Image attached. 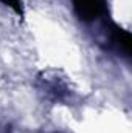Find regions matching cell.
<instances>
[{
    "instance_id": "obj_1",
    "label": "cell",
    "mask_w": 132,
    "mask_h": 133,
    "mask_svg": "<svg viewBox=\"0 0 132 133\" xmlns=\"http://www.w3.org/2000/svg\"><path fill=\"white\" fill-rule=\"evenodd\" d=\"M78 8H81V14L87 19H92L95 17V14L99 11V8L103 6L101 5V0H78Z\"/></svg>"
}]
</instances>
